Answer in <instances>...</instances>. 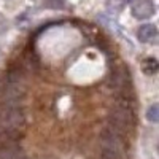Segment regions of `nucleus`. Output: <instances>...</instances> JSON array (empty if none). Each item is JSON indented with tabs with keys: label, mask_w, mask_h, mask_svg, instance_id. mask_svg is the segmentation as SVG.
Wrapping results in <instances>:
<instances>
[{
	"label": "nucleus",
	"mask_w": 159,
	"mask_h": 159,
	"mask_svg": "<svg viewBox=\"0 0 159 159\" xmlns=\"http://www.w3.org/2000/svg\"><path fill=\"white\" fill-rule=\"evenodd\" d=\"M25 129V113L19 103H3L0 102V130L24 132Z\"/></svg>",
	"instance_id": "7ed1b4c3"
},
{
	"label": "nucleus",
	"mask_w": 159,
	"mask_h": 159,
	"mask_svg": "<svg viewBox=\"0 0 159 159\" xmlns=\"http://www.w3.org/2000/svg\"><path fill=\"white\" fill-rule=\"evenodd\" d=\"M130 10L137 19H148L154 15V3L151 0H132Z\"/></svg>",
	"instance_id": "39448f33"
},
{
	"label": "nucleus",
	"mask_w": 159,
	"mask_h": 159,
	"mask_svg": "<svg viewBox=\"0 0 159 159\" xmlns=\"http://www.w3.org/2000/svg\"><path fill=\"white\" fill-rule=\"evenodd\" d=\"M48 2H52V0H48ZM54 2H56V5H54V7H57V0H54ZM59 2L64 5V0H59Z\"/></svg>",
	"instance_id": "9d476101"
},
{
	"label": "nucleus",
	"mask_w": 159,
	"mask_h": 159,
	"mask_svg": "<svg viewBox=\"0 0 159 159\" xmlns=\"http://www.w3.org/2000/svg\"><path fill=\"white\" fill-rule=\"evenodd\" d=\"M147 119L150 123H157L159 121V105H151L147 110Z\"/></svg>",
	"instance_id": "1a4fd4ad"
},
{
	"label": "nucleus",
	"mask_w": 159,
	"mask_h": 159,
	"mask_svg": "<svg viewBox=\"0 0 159 159\" xmlns=\"http://www.w3.org/2000/svg\"><path fill=\"white\" fill-rule=\"evenodd\" d=\"M130 75L127 72L126 67H119L116 70H113L111 76H110V86L119 92V96H123V94H132V91H130Z\"/></svg>",
	"instance_id": "20e7f679"
},
{
	"label": "nucleus",
	"mask_w": 159,
	"mask_h": 159,
	"mask_svg": "<svg viewBox=\"0 0 159 159\" xmlns=\"http://www.w3.org/2000/svg\"><path fill=\"white\" fill-rule=\"evenodd\" d=\"M140 67H142V72H143V73L154 75V73L159 70V64H157V61H156L154 57H147V59L142 61Z\"/></svg>",
	"instance_id": "6e6552de"
},
{
	"label": "nucleus",
	"mask_w": 159,
	"mask_h": 159,
	"mask_svg": "<svg viewBox=\"0 0 159 159\" xmlns=\"http://www.w3.org/2000/svg\"><path fill=\"white\" fill-rule=\"evenodd\" d=\"M110 127L118 130L124 137L132 134L137 126V116L134 110V97L132 94H123L118 97L116 105L111 108L108 115Z\"/></svg>",
	"instance_id": "f257e3e1"
},
{
	"label": "nucleus",
	"mask_w": 159,
	"mask_h": 159,
	"mask_svg": "<svg viewBox=\"0 0 159 159\" xmlns=\"http://www.w3.org/2000/svg\"><path fill=\"white\" fill-rule=\"evenodd\" d=\"M21 139H22L21 132L0 130V151H5V150L18 147V143L21 142Z\"/></svg>",
	"instance_id": "423d86ee"
},
{
	"label": "nucleus",
	"mask_w": 159,
	"mask_h": 159,
	"mask_svg": "<svg viewBox=\"0 0 159 159\" xmlns=\"http://www.w3.org/2000/svg\"><path fill=\"white\" fill-rule=\"evenodd\" d=\"M27 88L24 84V72L19 65H11L5 72L0 84V102L19 103L25 99Z\"/></svg>",
	"instance_id": "f03ea898"
},
{
	"label": "nucleus",
	"mask_w": 159,
	"mask_h": 159,
	"mask_svg": "<svg viewBox=\"0 0 159 159\" xmlns=\"http://www.w3.org/2000/svg\"><path fill=\"white\" fill-rule=\"evenodd\" d=\"M157 35V29L154 24H143L137 30V37L142 43H151Z\"/></svg>",
	"instance_id": "0eeeda50"
}]
</instances>
